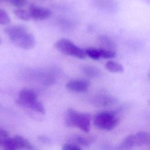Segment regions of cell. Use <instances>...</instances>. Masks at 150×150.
Masks as SVG:
<instances>
[{
  "mask_svg": "<svg viewBox=\"0 0 150 150\" xmlns=\"http://www.w3.org/2000/svg\"><path fill=\"white\" fill-rule=\"evenodd\" d=\"M4 31L11 41L22 49H30L35 45V36L23 26H8L5 28Z\"/></svg>",
  "mask_w": 150,
  "mask_h": 150,
  "instance_id": "1",
  "label": "cell"
},
{
  "mask_svg": "<svg viewBox=\"0 0 150 150\" xmlns=\"http://www.w3.org/2000/svg\"><path fill=\"white\" fill-rule=\"evenodd\" d=\"M65 125L67 127H76L84 132H88L90 130V115L87 113L79 112L73 108L66 111Z\"/></svg>",
  "mask_w": 150,
  "mask_h": 150,
  "instance_id": "2",
  "label": "cell"
},
{
  "mask_svg": "<svg viewBox=\"0 0 150 150\" xmlns=\"http://www.w3.org/2000/svg\"><path fill=\"white\" fill-rule=\"evenodd\" d=\"M54 46L59 52L64 54L80 59H83L86 57L85 50L76 46L69 39L63 38L59 39L55 43Z\"/></svg>",
  "mask_w": 150,
  "mask_h": 150,
  "instance_id": "3",
  "label": "cell"
},
{
  "mask_svg": "<svg viewBox=\"0 0 150 150\" xmlns=\"http://www.w3.org/2000/svg\"><path fill=\"white\" fill-rule=\"evenodd\" d=\"M118 118L115 114L110 111H103L97 113L94 117L93 122L98 128L110 131L113 129L118 122Z\"/></svg>",
  "mask_w": 150,
  "mask_h": 150,
  "instance_id": "4",
  "label": "cell"
},
{
  "mask_svg": "<svg viewBox=\"0 0 150 150\" xmlns=\"http://www.w3.org/2000/svg\"><path fill=\"white\" fill-rule=\"evenodd\" d=\"M36 100L37 97L36 93L32 90L25 88L21 90L16 103L21 106L29 107Z\"/></svg>",
  "mask_w": 150,
  "mask_h": 150,
  "instance_id": "5",
  "label": "cell"
},
{
  "mask_svg": "<svg viewBox=\"0 0 150 150\" xmlns=\"http://www.w3.org/2000/svg\"><path fill=\"white\" fill-rule=\"evenodd\" d=\"M29 12L31 18L36 21L47 19L52 15V11L49 9L35 5H32L29 7Z\"/></svg>",
  "mask_w": 150,
  "mask_h": 150,
  "instance_id": "6",
  "label": "cell"
},
{
  "mask_svg": "<svg viewBox=\"0 0 150 150\" xmlns=\"http://www.w3.org/2000/svg\"><path fill=\"white\" fill-rule=\"evenodd\" d=\"M89 87L88 81L83 79H76L69 81L66 85L67 90L76 93L86 92Z\"/></svg>",
  "mask_w": 150,
  "mask_h": 150,
  "instance_id": "7",
  "label": "cell"
},
{
  "mask_svg": "<svg viewBox=\"0 0 150 150\" xmlns=\"http://www.w3.org/2000/svg\"><path fill=\"white\" fill-rule=\"evenodd\" d=\"M136 146L134 134H131L126 137L117 146V150H131Z\"/></svg>",
  "mask_w": 150,
  "mask_h": 150,
  "instance_id": "8",
  "label": "cell"
},
{
  "mask_svg": "<svg viewBox=\"0 0 150 150\" xmlns=\"http://www.w3.org/2000/svg\"><path fill=\"white\" fill-rule=\"evenodd\" d=\"M135 145L137 146H141L148 144L149 141V134L145 131H139L134 134Z\"/></svg>",
  "mask_w": 150,
  "mask_h": 150,
  "instance_id": "9",
  "label": "cell"
},
{
  "mask_svg": "<svg viewBox=\"0 0 150 150\" xmlns=\"http://www.w3.org/2000/svg\"><path fill=\"white\" fill-rule=\"evenodd\" d=\"M105 69L111 73H122L124 71V67L120 63L114 60H108L105 64Z\"/></svg>",
  "mask_w": 150,
  "mask_h": 150,
  "instance_id": "10",
  "label": "cell"
},
{
  "mask_svg": "<svg viewBox=\"0 0 150 150\" xmlns=\"http://www.w3.org/2000/svg\"><path fill=\"white\" fill-rule=\"evenodd\" d=\"M13 138H14L19 149H32L33 148V146L31 143L22 136L17 135Z\"/></svg>",
  "mask_w": 150,
  "mask_h": 150,
  "instance_id": "11",
  "label": "cell"
},
{
  "mask_svg": "<svg viewBox=\"0 0 150 150\" xmlns=\"http://www.w3.org/2000/svg\"><path fill=\"white\" fill-rule=\"evenodd\" d=\"M98 40L100 42V43L103 45V47H102L103 49L114 51V49L115 47V45L113 41L107 36H104V35L100 36L98 38Z\"/></svg>",
  "mask_w": 150,
  "mask_h": 150,
  "instance_id": "12",
  "label": "cell"
},
{
  "mask_svg": "<svg viewBox=\"0 0 150 150\" xmlns=\"http://www.w3.org/2000/svg\"><path fill=\"white\" fill-rule=\"evenodd\" d=\"M1 144L3 145V150H18V145L13 138L8 137L2 139Z\"/></svg>",
  "mask_w": 150,
  "mask_h": 150,
  "instance_id": "13",
  "label": "cell"
},
{
  "mask_svg": "<svg viewBox=\"0 0 150 150\" xmlns=\"http://www.w3.org/2000/svg\"><path fill=\"white\" fill-rule=\"evenodd\" d=\"M83 72L87 76L91 78L97 77L100 74L99 70L97 67L91 66H84L83 67Z\"/></svg>",
  "mask_w": 150,
  "mask_h": 150,
  "instance_id": "14",
  "label": "cell"
},
{
  "mask_svg": "<svg viewBox=\"0 0 150 150\" xmlns=\"http://www.w3.org/2000/svg\"><path fill=\"white\" fill-rule=\"evenodd\" d=\"M14 14L15 15V16L17 18H18L19 19L22 20V21H27L31 19V17H30L29 11H27L23 9L19 8V9L15 10Z\"/></svg>",
  "mask_w": 150,
  "mask_h": 150,
  "instance_id": "15",
  "label": "cell"
},
{
  "mask_svg": "<svg viewBox=\"0 0 150 150\" xmlns=\"http://www.w3.org/2000/svg\"><path fill=\"white\" fill-rule=\"evenodd\" d=\"M84 50L86 56H88L90 58L94 60H98L100 59L98 48L88 47Z\"/></svg>",
  "mask_w": 150,
  "mask_h": 150,
  "instance_id": "16",
  "label": "cell"
},
{
  "mask_svg": "<svg viewBox=\"0 0 150 150\" xmlns=\"http://www.w3.org/2000/svg\"><path fill=\"white\" fill-rule=\"evenodd\" d=\"M100 59H112L116 56L115 52L110 50H107L103 48H98Z\"/></svg>",
  "mask_w": 150,
  "mask_h": 150,
  "instance_id": "17",
  "label": "cell"
},
{
  "mask_svg": "<svg viewBox=\"0 0 150 150\" xmlns=\"http://www.w3.org/2000/svg\"><path fill=\"white\" fill-rule=\"evenodd\" d=\"M29 108H31L32 110L35 111L36 112H39L40 114H44L45 112V107H44L43 104L38 100H36L35 101H34L30 105Z\"/></svg>",
  "mask_w": 150,
  "mask_h": 150,
  "instance_id": "18",
  "label": "cell"
},
{
  "mask_svg": "<svg viewBox=\"0 0 150 150\" xmlns=\"http://www.w3.org/2000/svg\"><path fill=\"white\" fill-rule=\"evenodd\" d=\"M9 22L10 18L8 13L3 9H0V25H7Z\"/></svg>",
  "mask_w": 150,
  "mask_h": 150,
  "instance_id": "19",
  "label": "cell"
},
{
  "mask_svg": "<svg viewBox=\"0 0 150 150\" xmlns=\"http://www.w3.org/2000/svg\"><path fill=\"white\" fill-rule=\"evenodd\" d=\"M9 2L13 6L21 8L25 5V4L27 3L28 0H8Z\"/></svg>",
  "mask_w": 150,
  "mask_h": 150,
  "instance_id": "20",
  "label": "cell"
},
{
  "mask_svg": "<svg viewBox=\"0 0 150 150\" xmlns=\"http://www.w3.org/2000/svg\"><path fill=\"white\" fill-rule=\"evenodd\" d=\"M62 150H81V148L74 144H64L62 146Z\"/></svg>",
  "mask_w": 150,
  "mask_h": 150,
  "instance_id": "21",
  "label": "cell"
},
{
  "mask_svg": "<svg viewBox=\"0 0 150 150\" xmlns=\"http://www.w3.org/2000/svg\"><path fill=\"white\" fill-rule=\"evenodd\" d=\"M75 139L77 143L83 145H88V141L86 138H84L82 137H80V136H78V137H76Z\"/></svg>",
  "mask_w": 150,
  "mask_h": 150,
  "instance_id": "22",
  "label": "cell"
},
{
  "mask_svg": "<svg viewBox=\"0 0 150 150\" xmlns=\"http://www.w3.org/2000/svg\"><path fill=\"white\" fill-rule=\"evenodd\" d=\"M8 137H9V132L3 128H0V139H3Z\"/></svg>",
  "mask_w": 150,
  "mask_h": 150,
  "instance_id": "23",
  "label": "cell"
},
{
  "mask_svg": "<svg viewBox=\"0 0 150 150\" xmlns=\"http://www.w3.org/2000/svg\"><path fill=\"white\" fill-rule=\"evenodd\" d=\"M1 141H2V139H0V144H1Z\"/></svg>",
  "mask_w": 150,
  "mask_h": 150,
  "instance_id": "24",
  "label": "cell"
},
{
  "mask_svg": "<svg viewBox=\"0 0 150 150\" xmlns=\"http://www.w3.org/2000/svg\"><path fill=\"white\" fill-rule=\"evenodd\" d=\"M1 43V40L0 39V43Z\"/></svg>",
  "mask_w": 150,
  "mask_h": 150,
  "instance_id": "25",
  "label": "cell"
}]
</instances>
